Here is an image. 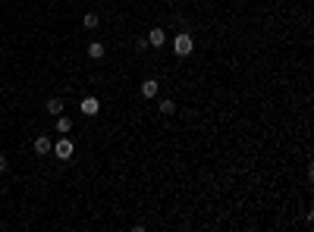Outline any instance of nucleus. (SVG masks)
Listing matches in <instances>:
<instances>
[{"label": "nucleus", "mask_w": 314, "mask_h": 232, "mask_svg": "<svg viewBox=\"0 0 314 232\" xmlns=\"http://www.w3.org/2000/svg\"><path fill=\"white\" fill-rule=\"evenodd\" d=\"M50 151L57 154V160H72V154H75V144H72V138H70V135H63V138L57 141Z\"/></svg>", "instance_id": "nucleus-1"}, {"label": "nucleus", "mask_w": 314, "mask_h": 232, "mask_svg": "<svg viewBox=\"0 0 314 232\" xmlns=\"http://www.w3.org/2000/svg\"><path fill=\"white\" fill-rule=\"evenodd\" d=\"M50 148H54V144H50V138H47V135H38V138H35V154L47 157V154H50Z\"/></svg>", "instance_id": "nucleus-6"}, {"label": "nucleus", "mask_w": 314, "mask_h": 232, "mask_svg": "<svg viewBox=\"0 0 314 232\" xmlns=\"http://www.w3.org/2000/svg\"><path fill=\"white\" fill-rule=\"evenodd\" d=\"M192 47H195V41H192V35H189V32L176 35V41H173V50H176V57H189V54H192Z\"/></svg>", "instance_id": "nucleus-2"}, {"label": "nucleus", "mask_w": 314, "mask_h": 232, "mask_svg": "<svg viewBox=\"0 0 314 232\" xmlns=\"http://www.w3.org/2000/svg\"><path fill=\"white\" fill-rule=\"evenodd\" d=\"M157 110H160L164 116H173V113H176V104H173V100H160V107H157Z\"/></svg>", "instance_id": "nucleus-11"}, {"label": "nucleus", "mask_w": 314, "mask_h": 232, "mask_svg": "<svg viewBox=\"0 0 314 232\" xmlns=\"http://www.w3.org/2000/svg\"><path fill=\"white\" fill-rule=\"evenodd\" d=\"M82 25H85V29H98V25H101V19H98V13H85V19H82Z\"/></svg>", "instance_id": "nucleus-10"}, {"label": "nucleus", "mask_w": 314, "mask_h": 232, "mask_svg": "<svg viewBox=\"0 0 314 232\" xmlns=\"http://www.w3.org/2000/svg\"><path fill=\"white\" fill-rule=\"evenodd\" d=\"M104 54H107V47L101 44V41H91V44H88V57H91V60H101Z\"/></svg>", "instance_id": "nucleus-8"}, {"label": "nucleus", "mask_w": 314, "mask_h": 232, "mask_svg": "<svg viewBox=\"0 0 314 232\" xmlns=\"http://www.w3.org/2000/svg\"><path fill=\"white\" fill-rule=\"evenodd\" d=\"M157 91H160L157 79H145V82H141V94H145V98H157Z\"/></svg>", "instance_id": "nucleus-5"}, {"label": "nucleus", "mask_w": 314, "mask_h": 232, "mask_svg": "<svg viewBox=\"0 0 314 232\" xmlns=\"http://www.w3.org/2000/svg\"><path fill=\"white\" fill-rule=\"evenodd\" d=\"M98 110H101V100L98 98H85L82 100V113L85 116H98Z\"/></svg>", "instance_id": "nucleus-4"}, {"label": "nucleus", "mask_w": 314, "mask_h": 232, "mask_svg": "<svg viewBox=\"0 0 314 232\" xmlns=\"http://www.w3.org/2000/svg\"><path fill=\"white\" fill-rule=\"evenodd\" d=\"M44 113H50V116H60V113H63V100H60V98H50L47 104H44Z\"/></svg>", "instance_id": "nucleus-7"}, {"label": "nucleus", "mask_w": 314, "mask_h": 232, "mask_svg": "<svg viewBox=\"0 0 314 232\" xmlns=\"http://www.w3.org/2000/svg\"><path fill=\"white\" fill-rule=\"evenodd\" d=\"M148 44H151V47H164V44H167V32H164V29H151V32H148Z\"/></svg>", "instance_id": "nucleus-3"}, {"label": "nucleus", "mask_w": 314, "mask_h": 232, "mask_svg": "<svg viewBox=\"0 0 314 232\" xmlns=\"http://www.w3.org/2000/svg\"><path fill=\"white\" fill-rule=\"evenodd\" d=\"M70 129H72V119L70 116H57V132H60V135H66V132H70Z\"/></svg>", "instance_id": "nucleus-9"}, {"label": "nucleus", "mask_w": 314, "mask_h": 232, "mask_svg": "<svg viewBox=\"0 0 314 232\" xmlns=\"http://www.w3.org/2000/svg\"><path fill=\"white\" fill-rule=\"evenodd\" d=\"M0 173H6V157L0 154Z\"/></svg>", "instance_id": "nucleus-12"}]
</instances>
